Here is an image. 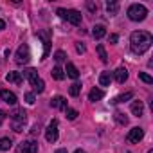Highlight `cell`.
Segmentation results:
<instances>
[{"label":"cell","mask_w":153,"mask_h":153,"mask_svg":"<svg viewBox=\"0 0 153 153\" xmlns=\"http://www.w3.org/2000/svg\"><path fill=\"white\" fill-rule=\"evenodd\" d=\"M131 97H133V94H131V92H126V94H121V96H117V97H115L112 103H114V105H119V103H124V101H128V99H131Z\"/></svg>","instance_id":"obj_20"},{"label":"cell","mask_w":153,"mask_h":153,"mask_svg":"<svg viewBox=\"0 0 153 153\" xmlns=\"http://www.w3.org/2000/svg\"><path fill=\"white\" fill-rule=\"evenodd\" d=\"M131 114H133L135 117H140V115L144 114V105H142V101H133V103H131Z\"/></svg>","instance_id":"obj_13"},{"label":"cell","mask_w":153,"mask_h":153,"mask_svg":"<svg viewBox=\"0 0 153 153\" xmlns=\"http://www.w3.org/2000/svg\"><path fill=\"white\" fill-rule=\"evenodd\" d=\"M4 117H6V114H4L2 110H0V124H2V121H4Z\"/></svg>","instance_id":"obj_35"},{"label":"cell","mask_w":153,"mask_h":153,"mask_svg":"<svg viewBox=\"0 0 153 153\" xmlns=\"http://www.w3.org/2000/svg\"><path fill=\"white\" fill-rule=\"evenodd\" d=\"M139 78H140L144 83H148V85H151V83H153V78H151V76H148L146 72H140V74H139Z\"/></svg>","instance_id":"obj_28"},{"label":"cell","mask_w":153,"mask_h":153,"mask_svg":"<svg viewBox=\"0 0 153 153\" xmlns=\"http://www.w3.org/2000/svg\"><path fill=\"white\" fill-rule=\"evenodd\" d=\"M38 38L43 40L45 51H43V58H42V59H45V58L49 56V49H51V31H49V29H45V31H38Z\"/></svg>","instance_id":"obj_8"},{"label":"cell","mask_w":153,"mask_h":153,"mask_svg":"<svg viewBox=\"0 0 153 153\" xmlns=\"http://www.w3.org/2000/svg\"><path fill=\"white\" fill-rule=\"evenodd\" d=\"M117 40H119L117 34H110V42H112V43H117Z\"/></svg>","instance_id":"obj_33"},{"label":"cell","mask_w":153,"mask_h":153,"mask_svg":"<svg viewBox=\"0 0 153 153\" xmlns=\"http://www.w3.org/2000/svg\"><path fill=\"white\" fill-rule=\"evenodd\" d=\"M11 126L15 131H24V126H25V121H27V114L24 108H16L13 110L11 114Z\"/></svg>","instance_id":"obj_2"},{"label":"cell","mask_w":153,"mask_h":153,"mask_svg":"<svg viewBox=\"0 0 153 153\" xmlns=\"http://www.w3.org/2000/svg\"><path fill=\"white\" fill-rule=\"evenodd\" d=\"M142 137H144V130H142V128H131V130L128 131V135H126V140L135 144V142L142 140Z\"/></svg>","instance_id":"obj_9"},{"label":"cell","mask_w":153,"mask_h":153,"mask_svg":"<svg viewBox=\"0 0 153 153\" xmlns=\"http://www.w3.org/2000/svg\"><path fill=\"white\" fill-rule=\"evenodd\" d=\"M74 153H87V151H83V149H76Z\"/></svg>","instance_id":"obj_38"},{"label":"cell","mask_w":153,"mask_h":153,"mask_svg":"<svg viewBox=\"0 0 153 153\" xmlns=\"http://www.w3.org/2000/svg\"><path fill=\"white\" fill-rule=\"evenodd\" d=\"M114 119H115L119 124H126V123H128V117H126L124 114H121V112H115V114H114Z\"/></svg>","instance_id":"obj_26"},{"label":"cell","mask_w":153,"mask_h":153,"mask_svg":"<svg viewBox=\"0 0 153 153\" xmlns=\"http://www.w3.org/2000/svg\"><path fill=\"white\" fill-rule=\"evenodd\" d=\"M58 15H59L63 20L70 22L72 25H79V24H81V13L76 11V9H58Z\"/></svg>","instance_id":"obj_4"},{"label":"cell","mask_w":153,"mask_h":153,"mask_svg":"<svg viewBox=\"0 0 153 153\" xmlns=\"http://www.w3.org/2000/svg\"><path fill=\"white\" fill-rule=\"evenodd\" d=\"M0 97H2V101H6L7 105H16V96L9 90H0Z\"/></svg>","instance_id":"obj_11"},{"label":"cell","mask_w":153,"mask_h":153,"mask_svg":"<svg viewBox=\"0 0 153 153\" xmlns=\"http://www.w3.org/2000/svg\"><path fill=\"white\" fill-rule=\"evenodd\" d=\"M148 153H153V149H149V151H148Z\"/></svg>","instance_id":"obj_39"},{"label":"cell","mask_w":153,"mask_h":153,"mask_svg":"<svg viewBox=\"0 0 153 153\" xmlns=\"http://www.w3.org/2000/svg\"><path fill=\"white\" fill-rule=\"evenodd\" d=\"M51 106L52 108H59V110H67V99L61 96H56L51 99Z\"/></svg>","instance_id":"obj_10"},{"label":"cell","mask_w":153,"mask_h":153,"mask_svg":"<svg viewBox=\"0 0 153 153\" xmlns=\"http://www.w3.org/2000/svg\"><path fill=\"white\" fill-rule=\"evenodd\" d=\"M67 76H68V78H72V79H78L79 78V70L76 68L74 63H67Z\"/></svg>","instance_id":"obj_16"},{"label":"cell","mask_w":153,"mask_h":153,"mask_svg":"<svg viewBox=\"0 0 153 153\" xmlns=\"http://www.w3.org/2000/svg\"><path fill=\"white\" fill-rule=\"evenodd\" d=\"M76 117H78V110H72V108H67V119L74 121Z\"/></svg>","instance_id":"obj_29"},{"label":"cell","mask_w":153,"mask_h":153,"mask_svg":"<svg viewBox=\"0 0 153 153\" xmlns=\"http://www.w3.org/2000/svg\"><path fill=\"white\" fill-rule=\"evenodd\" d=\"M29 59H31V49H29L27 43H22V45L18 47V51H16L15 61H16L18 65H24V63H27Z\"/></svg>","instance_id":"obj_5"},{"label":"cell","mask_w":153,"mask_h":153,"mask_svg":"<svg viewBox=\"0 0 153 153\" xmlns=\"http://www.w3.org/2000/svg\"><path fill=\"white\" fill-rule=\"evenodd\" d=\"M148 16V9L142 4H131L128 7V18L131 22H142Z\"/></svg>","instance_id":"obj_3"},{"label":"cell","mask_w":153,"mask_h":153,"mask_svg":"<svg viewBox=\"0 0 153 153\" xmlns=\"http://www.w3.org/2000/svg\"><path fill=\"white\" fill-rule=\"evenodd\" d=\"M103 97H105V92H103L101 88H92L90 94H88V99H90V101H99V99H103Z\"/></svg>","instance_id":"obj_18"},{"label":"cell","mask_w":153,"mask_h":153,"mask_svg":"<svg viewBox=\"0 0 153 153\" xmlns=\"http://www.w3.org/2000/svg\"><path fill=\"white\" fill-rule=\"evenodd\" d=\"M110 83H112V74L108 70L101 72V76H99V85L101 87H110Z\"/></svg>","instance_id":"obj_15"},{"label":"cell","mask_w":153,"mask_h":153,"mask_svg":"<svg viewBox=\"0 0 153 153\" xmlns=\"http://www.w3.org/2000/svg\"><path fill=\"white\" fill-rule=\"evenodd\" d=\"M97 52H99V58H101V61H108V56H106V51H105V47L103 45H97Z\"/></svg>","instance_id":"obj_27"},{"label":"cell","mask_w":153,"mask_h":153,"mask_svg":"<svg viewBox=\"0 0 153 153\" xmlns=\"http://www.w3.org/2000/svg\"><path fill=\"white\" fill-rule=\"evenodd\" d=\"M11 146H13L11 139H7V137H4V139H0V151H7V149H9Z\"/></svg>","instance_id":"obj_24"},{"label":"cell","mask_w":153,"mask_h":153,"mask_svg":"<svg viewBox=\"0 0 153 153\" xmlns=\"http://www.w3.org/2000/svg\"><path fill=\"white\" fill-rule=\"evenodd\" d=\"M4 27H6V22H4V20H0V31H2Z\"/></svg>","instance_id":"obj_36"},{"label":"cell","mask_w":153,"mask_h":153,"mask_svg":"<svg viewBox=\"0 0 153 153\" xmlns=\"http://www.w3.org/2000/svg\"><path fill=\"white\" fill-rule=\"evenodd\" d=\"M54 59H56L58 63H61V61H65V52H63V51H58V52L54 54Z\"/></svg>","instance_id":"obj_30"},{"label":"cell","mask_w":153,"mask_h":153,"mask_svg":"<svg viewBox=\"0 0 153 153\" xmlns=\"http://www.w3.org/2000/svg\"><path fill=\"white\" fill-rule=\"evenodd\" d=\"M45 139L49 142H56V139H58V121L56 119H52L49 123V126L45 130Z\"/></svg>","instance_id":"obj_7"},{"label":"cell","mask_w":153,"mask_h":153,"mask_svg":"<svg viewBox=\"0 0 153 153\" xmlns=\"http://www.w3.org/2000/svg\"><path fill=\"white\" fill-rule=\"evenodd\" d=\"M106 11H108V15H117V11H119V4L117 2H108L106 4Z\"/></svg>","instance_id":"obj_25"},{"label":"cell","mask_w":153,"mask_h":153,"mask_svg":"<svg viewBox=\"0 0 153 153\" xmlns=\"http://www.w3.org/2000/svg\"><path fill=\"white\" fill-rule=\"evenodd\" d=\"M105 34H106V27H105V25H96V27H94V31H92V36H94L96 40L105 38Z\"/></svg>","instance_id":"obj_17"},{"label":"cell","mask_w":153,"mask_h":153,"mask_svg":"<svg viewBox=\"0 0 153 153\" xmlns=\"http://www.w3.org/2000/svg\"><path fill=\"white\" fill-rule=\"evenodd\" d=\"M24 78H27L29 81H34V79L38 78V72H36L34 68H25V70H24Z\"/></svg>","instance_id":"obj_21"},{"label":"cell","mask_w":153,"mask_h":153,"mask_svg":"<svg viewBox=\"0 0 153 153\" xmlns=\"http://www.w3.org/2000/svg\"><path fill=\"white\" fill-rule=\"evenodd\" d=\"M52 78L58 79V81H61V79L65 78V72H63L61 67H54V68H52Z\"/></svg>","instance_id":"obj_22"},{"label":"cell","mask_w":153,"mask_h":153,"mask_svg":"<svg viewBox=\"0 0 153 153\" xmlns=\"http://www.w3.org/2000/svg\"><path fill=\"white\" fill-rule=\"evenodd\" d=\"M76 51H78L79 54H81V52H85V45H81V43H76Z\"/></svg>","instance_id":"obj_32"},{"label":"cell","mask_w":153,"mask_h":153,"mask_svg":"<svg viewBox=\"0 0 153 153\" xmlns=\"http://www.w3.org/2000/svg\"><path fill=\"white\" fill-rule=\"evenodd\" d=\"M34 99H36V97H34L33 92H27V94H25V101H27L29 105H34Z\"/></svg>","instance_id":"obj_31"},{"label":"cell","mask_w":153,"mask_h":153,"mask_svg":"<svg viewBox=\"0 0 153 153\" xmlns=\"http://www.w3.org/2000/svg\"><path fill=\"white\" fill-rule=\"evenodd\" d=\"M6 79L9 81V83H15V85H22V74L20 72H9L7 76H6Z\"/></svg>","instance_id":"obj_14"},{"label":"cell","mask_w":153,"mask_h":153,"mask_svg":"<svg viewBox=\"0 0 153 153\" xmlns=\"http://www.w3.org/2000/svg\"><path fill=\"white\" fill-rule=\"evenodd\" d=\"M114 78H115L117 83H124V81L128 79V70H126L124 67H119V68L114 72Z\"/></svg>","instance_id":"obj_12"},{"label":"cell","mask_w":153,"mask_h":153,"mask_svg":"<svg viewBox=\"0 0 153 153\" xmlns=\"http://www.w3.org/2000/svg\"><path fill=\"white\" fill-rule=\"evenodd\" d=\"M87 7H88L90 11H96V9H97V6H94L92 2H88V4H87Z\"/></svg>","instance_id":"obj_34"},{"label":"cell","mask_w":153,"mask_h":153,"mask_svg":"<svg viewBox=\"0 0 153 153\" xmlns=\"http://www.w3.org/2000/svg\"><path fill=\"white\" fill-rule=\"evenodd\" d=\"M151 43H153V38L146 31H135L130 36V47L135 54H144L151 47Z\"/></svg>","instance_id":"obj_1"},{"label":"cell","mask_w":153,"mask_h":153,"mask_svg":"<svg viewBox=\"0 0 153 153\" xmlns=\"http://www.w3.org/2000/svg\"><path fill=\"white\" fill-rule=\"evenodd\" d=\"M54 153H67V149H56Z\"/></svg>","instance_id":"obj_37"},{"label":"cell","mask_w":153,"mask_h":153,"mask_svg":"<svg viewBox=\"0 0 153 153\" xmlns=\"http://www.w3.org/2000/svg\"><path fill=\"white\" fill-rule=\"evenodd\" d=\"M16 153H38V142L34 140H24L18 144Z\"/></svg>","instance_id":"obj_6"},{"label":"cell","mask_w":153,"mask_h":153,"mask_svg":"<svg viewBox=\"0 0 153 153\" xmlns=\"http://www.w3.org/2000/svg\"><path fill=\"white\" fill-rule=\"evenodd\" d=\"M68 92H70V96L72 97H76V96H79V92H81V85L76 81V83H72L70 85V88H68Z\"/></svg>","instance_id":"obj_23"},{"label":"cell","mask_w":153,"mask_h":153,"mask_svg":"<svg viewBox=\"0 0 153 153\" xmlns=\"http://www.w3.org/2000/svg\"><path fill=\"white\" fill-rule=\"evenodd\" d=\"M31 85H33L34 92H38V94H42V92L45 90V83H43V79H42V78H36L34 81H31Z\"/></svg>","instance_id":"obj_19"}]
</instances>
